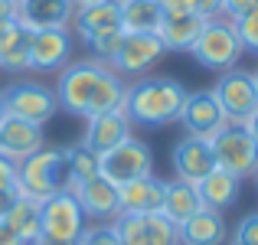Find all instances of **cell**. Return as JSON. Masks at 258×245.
I'll return each instance as SVG.
<instances>
[{"label": "cell", "instance_id": "16", "mask_svg": "<svg viewBox=\"0 0 258 245\" xmlns=\"http://www.w3.org/2000/svg\"><path fill=\"white\" fill-rule=\"evenodd\" d=\"M173 173L176 180H186V183H200L203 176L209 173V170H216V157H213V147H209V141L203 138H180L173 144Z\"/></svg>", "mask_w": 258, "mask_h": 245}, {"label": "cell", "instance_id": "4", "mask_svg": "<svg viewBox=\"0 0 258 245\" xmlns=\"http://www.w3.org/2000/svg\"><path fill=\"white\" fill-rule=\"evenodd\" d=\"M242 52L245 49H242V39H239V33H235V23L226 20V17H213V20H206V26H203L200 39L193 43L189 56H193L203 69L226 72L239 63Z\"/></svg>", "mask_w": 258, "mask_h": 245}, {"label": "cell", "instance_id": "12", "mask_svg": "<svg viewBox=\"0 0 258 245\" xmlns=\"http://www.w3.org/2000/svg\"><path fill=\"white\" fill-rule=\"evenodd\" d=\"M26 46H30V69L36 72H59L72 59L69 30H33Z\"/></svg>", "mask_w": 258, "mask_h": 245}, {"label": "cell", "instance_id": "8", "mask_svg": "<svg viewBox=\"0 0 258 245\" xmlns=\"http://www.w3.org/2000/svg\"><path fill=\"white\" fill-rule=\"evenodd\" d=\"M154 167V157H151V147L138 138H124L118 147L105 151L98 157V173L105 180H111L114 187H124V183L138 180V176H147Z\"/></svg>", "mask_w": 258, "mask_h": 245}, {"label": "cell", "instance_id": "45", "mask_svg": "<svg viewBox=\"0 0 258 245\" xmlns=\"http://www.w3.org/2000/svg\"><path fill=\"white\" fill-rule=\"evenodd\" d=\"M255 180H258V167H255Z\"/></svg>", "mask_w": 258, "mask_h": 245}, {"label": "cell", "instance_id": "42", "mask_svg": "<svg viewBox=\"0 0 258 245\" xmlns=\"http://www.w3.org/2000/svg\"><path fill=\"white\" fill-rule=\"evenodd\" d=\"M7 118V105H4V95H0V121Z\"/></svg>", "mask_w": 258, "mask_h": 245}, {"label": "cell", "instance_id": "32", "mask_svg": "<svg viewBox=\"0 0 258 245\" xmlns=\"http://www.w3.org/2000/svg\"><path fill=\"white\" fill-rule=\"evenodd\" d=\"M232 242L235 245H258V213H248L245 219L235 226Z\"/></svg>", "mask_w": 258, "mask_h": 245}, {"label": "cell", "instance_id": "36", "mask_svg": "<svg viewBox=\"0 0 258 245\" xmlns=\"http://www.w3.org/2000/svg\"><path fill=\"white\" fill-rule=\"evenodd\" d=\"M196 13L206 17V20L222 17V0H196Z\"/></svg>", "mask_w": 258, "mask_h": 245}, {"label": "cell", "instance_id": "21", "mask_svg": "<svg viewBox=\"0 0 258 245\" xmlns=\"http://www.w3.org/2000/svg\"><path fill=\"white\" fill-rule=\"evenodd\" d=\"M203 26H206V17H200V13H164L157 36L167 52H189L193 43L200 39Z\"/></svg>", "mask_w": 258, "mask_h": 245}, {"label": "cell", "instance_id": "2", "mask_svg": "<svg viewBox=\"0 0 258 245\" xmlns=\"http://www.w3.org/2000/svg\"><path fill=\"white\" fill-rule=\"evenodd\" d=\"M186 88L176 79L157 76V79H141L134 85H127L124 92V108L131 125H147V128H160L180 118L183 101H186Z\"/></svg>", "mask_w": 258, "mask_h": 245}, {"label": "cell", "instance_id": "14", "mask_svg": "<svg viewBox=\"0 0 258 245\" xmlns=\"http://www.w3.org/2000/svg\"><path fill=\"white\" fill-rule=\"evenodd\" d=\"M176 121L183 125V131H186L189 138L209 141L222 125H226V114H222L219 101L213 98V92H189Z\"/></svg>", "mask_w": 258, "mask_h": 245}, {"label": "cell", "instance_id": "6", "mask_svg": "<svg viewBox=\"0 0 258 245\" xmlns=\"http://www.w3.org/2000/svg\"><path fill=\"white\" fill-rule=\"evenodd\" d=\"M213 98L219 101L226 121H235V125H245L248 118L258 111V85L252 72H242V69H226L219 76L213 88Z\"/></svg>", "mask_w": 258, "mask_h": 245}, {"label": "cell", "instance_id": "33", "mask_svg": "<svg viewBox=\"0 0 258 245\" xmlns=\"http://www.w3.org/2000/svg\"><path fill=\"white\" fill-rule=\"evenodd\" d=\"M258 10V0H222V17L226 20H242V17H248V13H255Z\"/></svg>", "mask_w": 258, "mask_h": 245}, {"label": "cell", "instance_id": "15", "mask_svg": "<svg viewBox=\"0 0 258 245\" xmlns=\"http://www.w3.org/2000/svg\"><path fill=\"white\" fill-rule=\"evenodd\" d=\"M85 134H82V144L88 151H95L101 157L105 151L118 147L124 138H131V118H127V108H111V111H101V114H92L85 118Z\"/></svg>", "mask_w": 258, "mask_h": 245}, {"label": "cell", "instance_id": "24", "mask_svg": "<svg viewBox=\"0 0 258 245\" xmlns=\"http://www.w3.org/2000/svg\"><path fill=\"white\" fill-rule=\"evenodd\" d=\"M196 209H203L200 190H196L193 183H186V180H176V176H173V180H167L164 209H160V213H164L167 219L173 222V226H180V222H183V219H189Z\"/></svg>", "mask_w": 258, "mask_h": 245}, {"label": "cell", "instance_id": "38", "mask_svg": "<svg viewBox=\"0 0 258 245\" xmlns=\"http://www.w3.org/2000/svg\"><path fill=\"white\" fill-rule=\"evenodd\" d=\"M0 245H23V242L17 239V232L7 226V219H0Z\"/></svg>", "mask_w": 258, "mask_h": 245}, {"label": "cell", "instance_id": "28", "mask_svg": "<svg viewBox=\"0 0 258 245\" xmlns=\"http://www.w3.org/2000/svg\"><path fill=\"white\" fill-rule=\"evenodd\" d=\"M66 157H69V176H72V190L79 183L98 176V154L88 151L85 144H76V147H66Z\"/></svg>", "mask_w": 258, "mask_h": 245}, {"label": "cell", "instance_id": "34", "mask_svg": "<svg viewBox=\"0 0 258 245\" xmlns=\"http://www.w3.org/2000/svg\"><path fill=\"white\" fill-rule=\"evenodd\" d=\"M13 187H17V160L0 154V190H13Z\"/></svg>", "mask_w": 258, "mask_h": 245}, {"label": "cell", "instance_id": "27", "mask_svg": "<svg viewBox=\"0 0 258 245\" xmlns=\"http://www.w3.org/2000/svg\"><path fill=\"white\" fill-rule=\"evenodd\" d=\"M4 219H7V226L17 232V239L23 245H33L39 235H43V229H39V203L30 200V196H20Z\"/></svg>", "mask_w": 258, "mask_h": 245}, {"label": "cell", "instance_id": "17", "mask_svg": "<svg viewBox=\"0 0 258 245\" xmlns=\"http://www.w3.org/2000/svg\"><path fill=\"white\" fill-rule=\"evenodd\" d=\"M72 193H76V200H79V206H82L85 219L105 222V219H114V216L121 213V206H118V187H114L111 180H105L101 173L92 176V180H85V183H79Z\"/></svg>", "mask_w": 258, "mask_h": 245}, {"label": "cell", "instance_id": "46", "mask_svg": "<svg viewBox=\"0 0 258 245\" xmlns=\"http://www.w3.org/2000/svg\"><path fill=\"white\" fill-rule=\"evenodd\" d=\"M13 4H20V0H13Z\"/></svg>", "mask_w": 258, "mask_h": 245}, {"label": "cell", "instance_id": "31", "mask_svg": "<svg viewBox=\"0 0 258 245\" xmlns=\"http://www.w3.org/2000/svg\"><path fill=\"white\" fill-rule=\"evenodd\" d=\"M79 245H121L114 226H85V232L79 235Z\"/></svg>", "mask_w": 258, "mask_h": 245}, {"label": "cell", "instance_id": "35", "mask_svg": "<svg viewBox=\"0 0 258 245\" xmlns=\"http://www.w3.org/2000/svg\"><path fill=\"white\" fill-rule=\"evenodd\" d=\"M164 13H196V0H157Z\"/></svg>", "mask_w": 258, "mask_h": 245}, {"label": "cell", "instance_id": "30", "mask_svg": "<svg viewBox=\"0 0 258 245\" xmlns=\"http://www.w3.org/2000/svg\"><path fill=\"white\" fill-rule=\"evenodd\" d=\"M235 33H239V39H242V49H248V52L258 56V10L248 13V17H242V20H235Z\"/></svg>", "mask_w": 258, "mask_h": 245}, {"label": "cell", "instance_id": "26", "mask_svg": "<svg viewBox=\"0 0 258 245\" xmlns=\"http://www.w3.org/2000/svg\"><path fill=\"white\" fill-rule=\"evenodd\" d=\"M121 7V30L124 33H157L164 10L157 0H118Z\"/></svg>", "mask_w": 258, "mask_h": 245}, {"label": "cell", "instance_id": "9", "mask_svg": "<svg viewBox=\"0 0 258 245\" xmlns=\"http://www.w3.org/2000/svg\"><path fill=\"white\" fill-rule=\"evenodd\" d=\"M111 226L121 245H180L176 226L164 213H118Z\"/></svg>", "mask_w": 258, "mask_h": 245}, {"label": "cell", "instance_id": "47", "mask_svg": "<svg viewBox=\"0 0 258 245\" xmlns=\"http://www.w3.org/2000/svg\"><path fill=\"white\" fill-rule=\"evenodd\" d=\"M232 245H235V242H232Z\"/></svg>", "mask_w": 258, "mask_h": 245}, {"label": "cell", "instance_id": "23", "mask_svg": "<svg viewBox=\"0 0 258 245\" xmlns=\"http://www.w3.org/2000/svg\"><path fill=\"white\" fill-rule=\"evenodd\" d=\"M76 33L82 39L95 36V33H105V30H121V7L118 0H98V4H85L76 7Z\"/></svg>", "mask_w": 258, "mask_h": 245}, {"label": "cell", "instance_id": "19", "mask_svg": "<svg viewBox=\"0 0 258 245\" xmlns=\"http://www.w3.org/2000/svg\"><path fill=\"white\" fill-rule=\"evenodd\" d=\"M164 193H167V180L147 173L118 187V206L121 213H160L164 209Z\"/></svg>", "mask_w": 258, "mask_h": 245}, {"label": "cell", "instance_id": "29", "mask_svg": "<svg viewBox=\"0 0 258 245\" xmlns=\"http://www.w3.org/2000/svg\"><path fill=\"white\" fill-rule=\"evenodd\" d=\"M121 39H124V30H105V33H95V36L82 39V43L92 49V56L98 59V63L111 66V59H114V52H118Z\"/></svg>", "mask_w": 258, "mask_h": 245}, {"label": "cell", "instance_id": "5", "mask_svg": "<svg viewBox=\"0 0 258 245\" xmlns=\"http://www.w3.org/2000/svg\"><path fill=\"white\" fill-rule=\"evenodd\" d=\"M209 147H213L216 167L226 170V173H232L235 180L255 173V167H258V144L252 141V134L245 131V125L226 121V125L209 138Z\"/></svg>", "mask_w": 258, "mask_h": 245}, {"label": "cell", "instance_id": "11", "mask_svg": "<svg viewBox=\"0 0 258 245\" xmlns=\"http://www.w3.org/2000/svg\"><path fill=\"white\" fill-rule=\"evenodd\" d=\"M164 43L157 33H124L118 52L111 59V69L118 76H144L160 56H164Z\"/></svg>", "mask_w": 258, "mask_h": 245}, {"label": "cell", "instance_id": "43", "mask_svg": "<svg viewBox=\"0 0 258 245\" xmlns=\"http://www.w3.org/2000/svg\"><path fill=\"white\" fill-rule=\"evenodd\" d=\"M76 7H85V4H98V0H72Z\"/></svg>", "mask_w": 258, "mask_h": 245}, {"label": "cell", "instance_id": "13", "mask_svg": "<svg viewBox=\"0 0 258 245\" xmlns=\"http://www.w3.org/2000/svg\"><path fill=\"white\" fill-rule=\"evenodd\" d=\"M17 23L26 33L33 30H69L76 17L72 0H20L17 4Z\"/></svg>", "mask_w": 258, "mask_h": 245}, {"label": "cell", "instance_id": "37", "mask_svg": "<svg viewBox=\"0 0 258 245\" xmlns=\"http://www.w3.org/2000/svg\"><path fill=\"white\" fill-rule=\"evenodd\" d=\"M20 196H23V193H20V187H13V190H0V219L10 213V206L20 200Z\"/></svg>", "mask_w": 258, "mask_h": 245}, {"label": "cell", "instance_id": "25", "mask_svg": "<svg viewBox=\"0 0 258 245\" xmlns=\"http://www.w3.org/2000/svg\"><path fill=\"white\" fill-rule=\"evenodd\" d=\"M196 190H200V200H203V206H209V209H226V206H232L235 203V196H239V180H235L232 173H226V170H209L206 176H203L200 183H196Z\"/></svg>", "mask_w": 258, "mask_h": 245}, {"label": "cell", "instance_id": "41", "mask_svg": "<svg viewBox=\"0 0 258 245\" xmlns=\"http://www.w3.org/2000/svg\"><path fill=\"white\" fill-rule=\"evenodd\" d=\"M245 131H248V134H252V141H255V144H258V111H255V114H252V118H248V121H245Z\"/></svg>", "mask_w": 258, "mask_h": 245}, {"label": "cell", "instance_id": "44", "mask_svg": "<svg viewBox=\"0 0 258 245\" xmlns=\"http://www.w3.org/2000/svg\"><path fill=\"white\" fill-rule=\"evenodd\" d=\"M255 85H258V72H255Z\"/></svg>", "mask_w": 258, "mask_h": 245}, {"label": "cell", "instance_id": "10", "mask_svg": "<svg viewBox=\"0 0 258 245\" xmlns=\"http://www.w3.org/2000/svg\"><path fill=\"white\" fill-rule=\"evenodd\" d=\"M0 95H4L7 114L23 118V121H33V125H46V121L56 114V108H59L56 92L46 88V85H39V82H30V79L7 85Z\"/></svg>", "mask_w": 258, "mask_h": 245}, {"label": "cell", "instance_id": "20", "mask_svg": "<svg viewBox=\"0 0 258 245\" xmlns=\"http://www.w3.org/2000/svg\"><path fill=\"white\" fill-rule=\"evenodd\" d=\"M229 235L226 229V219H222L219 209H196L189 219H183L180 226H176V239L180 245H222Z\"/></svg>", "mask_w": 258, "mask_h": 245}, {"label": "cell", "instance_id": "40", "mask_svg": "<svg viewBox=\"0 0 258 245\" xmlns=\"http://www.w3.org/2000/svg\"><path fill=\"white\" fill-rule=\"evenodd\" d=\"M13 13H17V4H13V0H0V20L13 17Z\"/></svg>", "mask_w": 258, "mask_h": 245}, {"label": "cell", "instance_id": "39", "mask_svg": "<svg viewBox=\"0 0 258 245\" xmlns=\"http://www.w3.org/2000/svg\"><path fill=\"white\" fill-rule=\"evenodd\" d=\"M33 245H79V242H66V239H52V235H39Z\"/></svg>", "mask_w": 258, "mask_h": 245}, {"label": "cell", "instance_id": "3", "mask_svg": "<svg viewBox=\"0 0 258 245\" xmlns=\"http://www.w3.org/2000/svg\"><path fill=\"white\" fill-rule=\"evenodd\" d=\"M17 187L23 196H30L36 203L59 193V190H72L66 147H46L43 144L30 157H23L17 163Z\"/></svg>", "mask_w": 258, "mask_h": 245}, {"label": "cell", "instance_id": "18", "mask_svg": "<svg viewBox=\"0 0 258 245\" xmlns=\"http://www.w3.org/2000/svg\"><path fill=\"white\" fill-rule=\"evenodd\" d=\"M46 141H43V125H33V121L23 118H13L7 114L0 121V154H7L10 160H23L30 157L33 151H39Z\"/></svg>", "mask_w": 258, "mask_h": 245}, {"label": "cell", "instance_id": "7", "mask_svg": "<svg viewBox=\"0 0 258 245\" xmlns=\"http://www.w3.org/2000/svg\"><path fill=\"white\" fill-rule=\"evenodd\" d=\"M39 229L52 239L79 242V235L85 232V213L72 190H59V193L39 200Z\"/></svg>", "mask_w": 258, "mask_h": 245}, {"label": "cell", "instance_id": "1", "mask_svg": "<svg viewBox=\"0 0 258 245\" xmlns=\"http://www.w3.org/2000/svg\"><path fill=\"white\" fill-rule=\"evenodd\" d=\"M127 85L108 63H69L59 69L56 101L62 111L92 118L124 105Z\"/></svg>", "mask_w": 258, "mask_h": 245}, {"label": "cell", "instance_id": "22", "mask_svg": "<svg viewBox=\"0 0 258 245\" xmlns=\"http://www.w3.org/2000/svg\"><path fill=\"white\" fill-rule=\"evenodd\" d=\"M30 33L17 23V17L0 20V69L4 72H23L30 69Z\"/></svg>", "mask_w": 258, "mask_h": 245}]
</instances>
